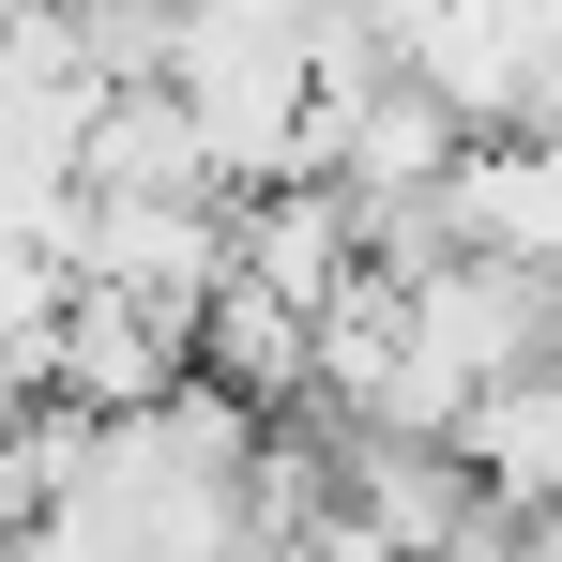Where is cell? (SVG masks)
Wrapping results in <instances>:
<instances>
[{
  "instance_id": "1",
  "label": "cell",
  "mask_w": 562,
  "mask_h": 562,
  "mask_svg": "<svg viewBox=\"0 0 562 562\" xmlns=\"http://www.w3.org/2000/svg\"><path fill=\"white\" fill-rule=\"evenodd\" d=\"M77 198H228V183H213V137H198L183 92H92Z\"/></svg>"
}]
</instances>
